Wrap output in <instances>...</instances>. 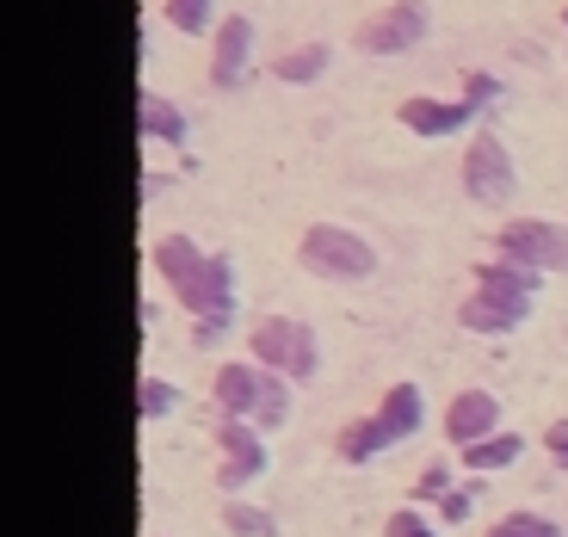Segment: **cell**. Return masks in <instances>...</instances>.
I'll use <instances>...</instances> for the list:
<instances>
[{"label": "cell", "mask_w": 568, "mask_h": 537, "mask_svg": "<svg viewBox=\"0 0 568 537\" xmlns=\"http://www.w3.org/2000/svg\"><path fill=\"white\" fill-rule=\"evenodd\" d=\"M155 266H161V278L180 291L185 310L204 315L211 327H223V315H229V272L216 266V260H204L185 235H168L155 247Z\"/></svg>", "instance_id": "cell-1"}, {"label": "cell", "mask_w": 568, "mask_h": 537, "mask_svg": "<svg viewBox=\"0 0 568 537\" xmlns=\"http://www.w3.org/2000/svg\"><path fill=\"white\" fill-rule=\"evenodd\" d=\"M526 297H531V278L526 266H483V291L464 303V327L476 334H500L526 315Z\"/></svg>", "instance_id": "cell-2"}, {"label": "cell", "mask_w": 568, "mask_h": 537, "mask_svg": "<svg viewBox=\"0 0 568 537\" xmlns=\"http://www.w3.org/2000/svg\"><path fill=\"white\" fill-rule=\"evenodd\" d=\"M420 426V389L414 383H396L384 396V408L371 414V421L346 426L341 433V457H371V452H384V445H396L402 433H414Z\"/></svg>", "instance_id": "cell-3"}, {"label": "cell", "mask_w": 568, "mask_h": 537, "mask_svg": "<svg viewBox=\"0 0 568 537\" xmlns=\"http://www.w3.org/2000/svg\"><path fill=\"white\" fill-rule=\"evenodd\" d=\"M216 402H223V414H254L260 426L284 421V383L266 377V371H254V365H223Z\"/></svg>", "instance_id": "cell-4"}, {"label": "cell", "mask_w": 568, "mask_h": 537, "mask_svg": "<svg viewBox=\"0 0 568 537\" xmlns=\"http://www.w3.org/2000/svg\"><path fill=\"white\" fill-rule=\"evenodd\" d=\"M303 266L322 272V278H365L371 247L358 235H346V229H334V223H315L310 235H303Z\"/></svg>", "instance_id": "cell-5"}, {"label": "cell", "mask_w": 568, "mask_h": 537, "mask_svg": "<svg viewBox=\"0 0 568 537\" xmlns=\"http://www.w3.org/2000/svg\"><path fill=\"white\" fill-rule=\"evenodd\" d=\"M254 358L272 371H291V377H310L315 371V340L303 322H291V315H272V322L254 327Z\"/></svg>", "instance_id": "cell-6"}, {"label": "cell", "mask_w": 568, "mask_h": 537, "mask_svg": "<svg viewBox=\"0 0 568 537\" xmlns=\"http://www.w3.org/2000/svg\"><path fill=\"white\" fill-rule=\"evenodd\" d=\"M495 241L513 266H562L568 272V229H556V223H507Z\"/></svg>", "instance_id": "cell-7"}, {"label": "cell", "mask_w": 568, "mask_h": 537, "mask_svg": "<svg viewBox=\"0 0 568 537\" xmlns=\"http://www.w3.org/2000/svg\"><path fill=\"white\" fill-rule=\"evenodd\" d=\"M420 31H426V7L420 0H396V7H384L371 26H358V50H371V57H396V50L420 43Z\"/></svg>", "instance_id": "cell-8"}, {"label": "cell", "mask_w": 568, "mask_h": 537, "mask_svg": "<svg viewBox=\"0 0 568 537\" xmlns=\"http://www.w3.org/2000/svg\"><path fill=\"white\" fill-rule=\"evenodd\" d=\"M464 185H469V199H483V204H507V199H513V168H507V149H500L495 136H476V142H469Z\"/></svg>", "instance_id": "cell-9"}, {"label": "cell", "mask_w": 568, "mask_h": 537, "mask_svg": "<svg viewBox=\"0 0 568 537\" xmlns=\"http://www.w3.org/2000/svg\"><path fill=\"white\" fill-rule=\"evenodd\" d=\"M216 445H223V469H216V482H223V488H242V482H254L260 469H266V452H260V438L247 433L242 421H223Z\"/></svg>", "instance_id": "cell-10"}, {"label": "cell", "mask_w": 568, "mask_h": 537, "mask_svg": "<svg viewBox=\"0 0 568 537\" xmlns=\"http://www.w3.org/2000/svg\"><path fill=\"white\" fill-rule=\"evenodd\" d=\"M445 433H452V445H483L488 433H495V396H483V389H464V396H452V408H445Z\"/></svg>", "instance_id": "cell-11"}, {"label": "cell", "mask_w": 568, "mask_h": 537, "mask_svg": "<svg viewBox=\"0 0 568 537\" xmlns=\"http://www.w3.org/2000/svg\"><path fill=\"white\" fill-rule=\"evenodd\" d=\"M247 38H254V31H247V19H223V26H216V62H211V81H216V87H235V81H242Z\"/></svg>", "instance_id": "cell-12"}, {"label": "cell", "mask_w": 568, "mask_h": 537, "mask_svg": "<svg viewBox=\"0 0 568 537\" xmlns=\"http://www.w3.org/2000/svg\"><path fill=\"white\" fill-rule=\"evenodd\" d=\"M402 118H408V130H420V136H445V130H457L469 118V105H433V100H408L402 105Z\"/></svg>", "instance_id": "cell-13"}, {"label": "cell", "mask_w": 568, "mask_h": 537, "mask_svg": "<svg viewBox=\"0 0 568 537\" xmlns=\"http://www.w3.org/2000/svg\"><path fill=\"white\" fill-rule=\"evenodd\" d=\"M136 112H142V136H168V142H173V136L185 130V124H180V112H173V105H161L155 93H142Z\"/></svg>", "instance_id": "cell-14"}, {"label": "cell", "mask_w": 568, "mask_h": 537, "mask_svg": "<svg viewBox=\"0 0 568 537\" xmlns=\"http://www.w3.org/2000/svg\"><path fill=\"white\" fill-rule=\"evenodd\" d=\"M469 464H476V469H500V464H513V457H519V438H483V445H469Z\"/></svg>", "instance_id": "cell-15"}, {"label": "cell", "mask_w": 568, "mask_h": 537, "mask_svg": "<svg viewBox=\"0 0 568 537\" xmlns=\"http://www.w3.org/2000/svg\"><path fill=\"white\" fill-rule=\"evenodd\" d=\"M322 62H327V50H322V43H310V50L278 57V74H284V81H315V74H322Z\"/></svg>", "instance_id": "cell-16"}, {"label": "cell", "mask_w": 568, "mask_h": 537, "mask_svg": "<svg viewBox=\"0 0 568 537\" xmlns=\"http://www.w3.org/2000/svg\"><path fill=\"white\" fill-rule=\"evenodd\" d=\"M488 537H556V525L538 519V513H507V519H500Z\"/></svg>", "instance_id": "cell-17"}, {"label": "cell", "mask_w": 568, "mask_h": 537, "mask_svg": "<svg viewBox=\"0 0 568 537\" xmlns=\"http://www.w3.org/2000/svg\"><path fill=\"white\" fill-rule=\"evenodd\" d=\"M168 19L180 31H204L211 26V0H168Z\"/></svg>", "instance_id": "cell-18"}, {"label": "cell", "mask_w": 568, "mask_h": 537, "mask_svg": "<svg viewBox=\"0 0 568 537\" xmlns=\"http://www.w3.org/2000/svg\"><path fill=\"white\" fill-rule=\"evenodd\" d=\"M229 531H242V537H272V519L254 507H229Z\"/></svg>", "instance_id": "cell-19"}, {"label": "cell", "mask_w": 568, "mask_h": 537, "mask_svg": "<svg viewBox=\"0 0 568 537\" xmlns=\"http://www.w3.org/2000/svg\"><path fill=\"white\" fill-rule=\"evenodd\" d=\"M161 408H173V389H168V383L149 377V383H142V421H155Z\"/></svg>", "instance_id": "cell-20"}, {"label": "cell", "mask_w": 568, "mask_h": 537, "mask_svg": "<svg viewBox=\"0 0 568 537\" xmlns=\"http://www.w3.org/2000/svg\"><path fill=\"white\" fill-rule=\"evenodd\" d=\"M389 537H433V525H426L420 513H396V519H389Z\"/></svg>", "instance_id": "cell-21"}, {"label": "cell", "mask_w": 568, "mask_h": 537, "mask_svg": "<svg viewBox=\"0 0 568 537\" xmlns=\"http://www.w3.org/2000/svg\"><path fill=\"white\" fill-rule=\"evenodd\" d=\"M550 452L568 464V421H556V426H550Z\"/></svg>", "instance_id": "cell-22"}]
</instances>
